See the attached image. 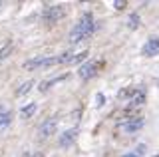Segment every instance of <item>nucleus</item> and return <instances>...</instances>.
<instances>
[{
  "label": "nucleus",
  "instance_id": "obj_4",
  "mask_svg": "<svg viewBox=\"0 0 159 157\" xmlns=\"http://www.w3.org/2000/svg\"><path fill=\"white\" fill-rule=\"evenodd\" d=\"M96 72H98V62H86L78 70V76L82 78V80H89V78L96 76Z\"/></svg>",
  "mask_w": 159,
  "mask_h": 157
},
{
  "label": "nucleus",
  "instance_id": "obj_19",
  "mask_svg": "<svg viewBox=\"0 0 159 157\" xmlns=\"http://www.w3.org/2000/svg\"><path fill=\"white\" fill-rule=\"evenodd\" d=\"M123 157H131V153H127V155H123Z\"/></svg>",
  "mask_w": 159,
  "mask_h": 157
},
{
  "label": "nucleus",
  "instance_id": "obj_3",
  "mask_svg": "<svg viewBox=\"0 0 159 157\" xmlns=\"http://www.w3.org/2000/svg\"><path fill=\"white\" fill-rule=\"evenodd\" d=\"M58 64V58H36V60H30L24 64L26 70H34V68H48V66H54Z\"/></svg>",
  "mask_w": 159,
  "mask_h": 157
},
{
  "label": "nucleus",
  "instance_id": "obj_20",
  "mask_svg": "<svg viewBox=\"0 0 159 157\" xmlns=\"http://www.w3.org/2000/svg\"><path fill=\"white\" fill-rule=\"evenodd\" d=\"M36 157H44V155H36Z\"/></svg>",
  "mask_w": 159,
  "mask_h": 157
},
{
  "label": "nucleus",
  "instance_id": "obj_14",
  "mask_svg": "<svg viewBox=\"0 0 159 157\" xmlns=\"http://www.w3.org/2000/svg\"><path fill=\"white\" fill-rule=\"evenodd\" d=\"M10 52H12V42H6L2 48H0V60H6L10 56Z\"/></svg>",
  "mask_w": 159,
  "mask_h": 157
},
{
  "label": "nucleus",
  "instance_id": "obj_7",
  "mask_svg": "<svg viewBox=\"0 0 159 157\" xmlns=\"http://www.w3.org/2000/svg\"><path fill=\"white\" fill-rule=\"evenodd\" d=\"M143 127V119L141 117H131V119L123 121L121 123V131H125V133H133V131L141 129Z\"/></svg>",
  "mask_w": 159,
  "mask_h": 157
},
{
  "label": "nucleus",
  "instance_id": "obj_16",
  "mask_svg": "<svg viewBox=\"0 0 159 157\" xmlns=\"http://www.w3.org/2000/svg\"><path fill=\"white\" fill-rule=\"evenodd\" d=\"M86 56H88V52H80V54H74V58H72V62H70V64H78V62L86 60Z\"/></svg>",
  "mask_w": 159,
  "mask_h": 157
},
{
  "label": "nucleus",
  "instance_id": "obj_17",
  "mask_svg": "<svg viewBox=\"0 0 159 157\" xmlns=\"http://www.w3.org/2000/svg\"><path fill=\"white\" fill-rule=\"evenodd\" d=\"M113 6H116L117 10H121V8L127 6V2H125V0H116V2H113Z\"/></svg>",
  "mask_w": 159,
  "mask_h": 157
},
{
  "label": "nucleus",
  "instance_id": "obj_21",
  "mask_svg": "<svg viewBox=\"0 0 159 157\" xmlns=\"http://www.w3.org/2000/svg\"><path fill=\"white\" fill-rule=\"evenodd\" d=\"M153 157H159V155H153Z\"/></svg>",
  "mask_w": 159,
  "mask_h": 157
},
{
  "label": "nucleus",
  "instance_id": "obj_6",
  "mask_svg": "<svg viewBox=\"0 0 159 157\" xmlns=\"http://www.w3.org/2000/svg\"><path fill=\"white\" fill-rule=\"evenodd\" d=\"M141 54H143V56H147V58L157 56V54H159V38H149V40L145 42V46H143Z\"/></svg>",
  "mask_w": 159,
  "mask_h": 157
},
{
  "label": "nucleus",
  "instance_id": "obj_9",
  "mask_svg": "<svg viewBox=\"0 0 159 157\" xmlns=\"http://www.w3.org/2000/svg\"><path fill=\"white\" fill-rule=\"evenodd\" d=\"M12 121V111H6L4 107H0V129H4Z\"/></svg>",
  "mask_w": 159,
  "mask_h": 157
},
{
  "label": "nucleus",
  "instance_id": "obj_11",
  "mask_svg": "<svg viewBox=\"0 0 159 157\" xmlns=\"http://www.w3.org/2000/svg\"><path fill=\"white\" fill-rule=\"evenodd\" d=\"M34 114H36V104H28L26 107H22V110H20V115H22L24 119H30Z\"/></svg>",
  "mask_w": 159,
  "mask_h": 157
},
{
  "label": "nucleus",
  "instance_id": "obj_13",
  "mask_svg": "<svg viewBox=\"0 0 159 157\" xmlns=\"http://www.w3.org/2000/svg\"><path fill=\"white\" fill-rule=\"evenodd\" d=\"M139 22H141V20H139V14L133 12L131 16L127 18V28H129V30H135V28L139 26Z\"/></svg>",
  "mask_w": 159,
  "mask_h": 157
},
{
  "label": "nucleus",
  "instance_id": "obj_10",
  "mask_svg": "<svg viewBox=\"0 0 159 157\" xmlns=\"http://www.w3.org/2000/svg\"><path fill=\"white\" fill-rule=\"evenodd\" d=\"M74 137H76V129H68L66 133L60 137V145H62V147H68L74 141Z\"/></svg>",
  "mask_w": 159,
  "mask_h": 157
},
{
  "label": "nucleus",
  "instance_id": "obj_1",
  "mask_svg": "<svg viewBox=\"0 0 159 157\" xmlns=\"http://www.w3.org/2000/svg\"><path fill=\"white\" fill-rule=\"evenodd\" d=\"M92 30H93V16H92V12H84L82 18L78 20V24L70 32V42L78 44V42L86 40L89 34H92Z\"/></svg>",
  "mask_w": 159,
  "mask_h": 157
},
{
  "label": "nucleus",
  "instance_id": "obj_2",
  "mask_svg": "<svg viewBox=\"0 0 159 157\" xmlns=\"http://www.w3.org/2000/svg\"><path fill=\"white\" fill-rule=\"evenodd\" d=\"M64 14H66V8L64 6H46L42 10V20L46 24H54L56 20H60Z\"/></svg>",
  "mask_w": 159,
  "mask_h": 157
},
{
  "label": "nucleus",
  "instance_id": "obj_5",
  "mask_svg": "<svg viewBox=\"0 0 159 157\" xmlns=\"http://www.w3.org/2000/svg\"><path fill=\"white\" fill-rule=\"evenodd\" d=\"M56 127H58V121H56V117H48V119L42 123V127H40V137H44V139H46V137L54 135Z\"/></svg>",
  "mask_w": 159,
  "mask_h": 157
},
{
  "label": "nucleus",
  "instance_id": "obj_8",
  "mask_svg": "<svg viewBox=\"0 0 159 157\" xmlns=\"http://www.w3.org/2000/svg\"><path fill=\"white\" fill-rule=\"evenodd\" d=\"M143 104H145V92H143L141 87H139V90H133L131 97H129V105H131V107H139Z\"/></svg>",
  "mask_w": 159,
  "mask_h": 157
},
{
  "label": "nucleus",
  "instance_id": "obj_12",
  "mask_svg": "<svg viewBox=\"0 0 159 157\" xmlns=\"http://www.w3.org/2000/svg\"><path fill=\"white\" fill-rule=\"evenodd\" d=\"M62 80H66V76H60V78H52V80H48V82H40V87H38V90H40V92H46L50 86L58 84V82H62Z\"/></svg>",
  "mask_w": 159,
  "mask_h": 157
},
{
  "label": "nucleus",
  "instance_id": "obj_18",
  "mask_svg": "<svg viewBox=\"0 0 159 157\" xmlns=\"http://www.w3.org/2000/svg\"><path fill=\"white\" fill-rule=\"evenodd\" d=\"M103 100H106V97H103V94H98V96H96V101H98L96 105H98V107H102V105H103Z\"/></svg>",
  "mask_w": 159,
  "mask_h": 157
},
{
  "label": "nucleus",
  "instance_id": "obj_15",
  "mask_svg": "<svg viewBox=\"0 0 159 157\" xmlns=\"http://www.w3.org/2000/svg\"><path fill=\"white\" fill-rule=\"evenodd\" d=\"M32 86H34V82H32V80L24 82V84L18 87V92H16V94H18V96H24V94H28V92H30V87H32Z\"/></svg>",
  "mask_w": 159,
  "mask_h": 157
}]
</instances>
